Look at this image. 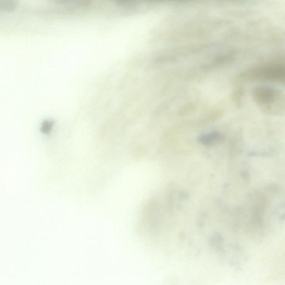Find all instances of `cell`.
I'll return each mask as SVG.
<instances>
[{
  "label": "cell",
  "mask_w": 285,
  "mask_h": 285,
  "mask_svg": "<svg viewBox=\"0 0 285 285\" xmlns=\"http://www.w3.org/2000/svg\"><path fill=\"white\" fill-rule=\"evenodd\" d=\"M250 79L285 83V66L273 64L250 69L245 74Z\"/></svg>",
  "instance_id": "6da1fadb"
},
{
  "label": "cell",
  "mask_w": 285,
  "mask_h": 285,
  "mask_svg": "<svg viewBox=\"0 0 285 285\" xmlns=\"http://www.w3.org/2000/svg\"><path fill=\"white\" fill-rule=\"evenodd\" d=\"M19 5V0H0V9L5 13L16 10Z\"/></svg>",
  "instance_id": "277c9868"
},
{
  "label": "cell",
  "mask_w": 285,
  "mask_h": 285,
  "mask_svg": "<svg viewBox=\"0 0 285 285\" xmlns=\"http://www.w3.org/2000/svg\"><path fill=\"white\" fill-rule=\"evenodd\" d=\"M280 96L279 91L271 87L259 86L256 87L253 91V97L255 102L265 107L273 104Z\"/></svg>",
  "instance_id": "7a4b0ae2"
},
{
  "label": "cell",
  "mask_w": 285,
  "mask_h": 285,
  "mask_svg": "<svg viewBox=\"0 0 285 285\" xmlns=\"http://www.w3.org/2000/svg\"><path fill=\"white\" fill-rule=\"evenodd\" d=\"M222 140H223V136L217 132L204 135L199 138V141L202 144L206 145V146L220 142Z\"/></svg>",
  "instance_id": "3957f363"
},
{
  "label": "cell",
  "mask_w": 285,
  "mask_h": 285,
  "mask_svg": "<svg viewBox=\"0 0 285 285\" xmlns=\"http://www.w3.org/2000/svg\"><path fill=\"white\" fill-rule=\"evenodd\" d=\"M57 3L63 5L78 6L82 5L88 2L89 0H55Z\"/></svg>",
  "instance_id": "5b68a950"
}]
</instances>
